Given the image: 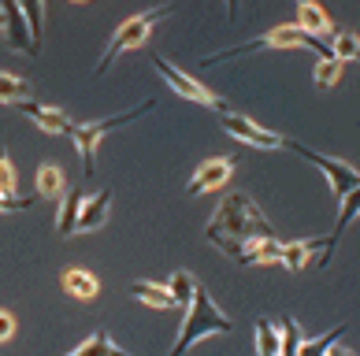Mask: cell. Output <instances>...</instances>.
<instances>
[{
  "mask_svg": "<svg viewBox=\"0 0 360 356\" xmlns=\"http://www.w3.org/2000/svg\"><path fill=\"white\" fill-rule=\"evenodd\" d=\"M278 253H283V242L278 237H264L249 249V260L245 263H278Z\"/></svg>",
  "mask_w": 360,
  "mask_h": 356,
  "instance_id": "484cf974",
  "label": "cell"
},
{
  "mask_svg": "<svg viewBox=\"0 0 360 356\" xmlns=\"http://www.w3.org/2000/svg\"><path fill=\"white\" fill-rule=\"evenodd\" d=\"M153 67L164 74V82L175 89L179 97H186V100H193V104H201V108H208V112H219V115H226L231 108H226V100L223 97H216L208 86H201L197 78H190L186 71H179V67H171V63L164 60V56H153Z\"/></svg>",
  "mask_w": 360,
  "mask_h": 356,
  "instance_id": "5b68a950",
  "label": "cell"
},
{
  "mask_svg": "<svg viewBox=\"0 0 360 356\" xmlns=\"http://www.w3.org/2000/svg\"><path fill=\"white\" fill-rule=\"evenodd\" d=\"M234 167H238V156H216V160H208V164H201L193 171V178H190L186 190H190V197L219 190V186H226V178L234 175Z\"/></svg>",
  "mask_w": 360,
  "mask_h": 356,
  "instance_id": "9c48e42d",
  "label": "cell"
},
{
  "mask_svg": "<svg viewBox=\"0 0 360 356\" xmlns=\"http://www.w3.org/2000/svg\"><path fill=\"white\" fill-rule=\"evenodd\" d=\"M0 11H4V41L15 48V52H30V56H37V48L30 41V26H26V15L19 8V0H0Z\"/></svg>",
  "mask_w": 360,
  "mask_h": 356,
  "instance_id": "30bf717a",
  "label": "cell"
},
{
  "mask_svg": "<svg viewBox=\"0 0 360 356\" xmlns=\"http://www.w3.org/2000/svg\"><path fill=\"white\" fill-rule=\"evenodd\" d=\"M226 19H231V22L238 19V0H226Z\"/></svg>",
  "mask_w": 360,
  "mask_h": 356,
  "instance_id": "4dcf8cb0",
  "label": "cell"
},
{
  "mask_svg": "<svg viewBox=\"0 0 360 356\" xmlns=\"http://www.w3.org/2000/svg\"><path fill=\"white\" fill-rule=\"evenodd\" d=\"M11 334H15V319L8 312H0V341H8Z\"/></svg>",
  "mask_w": 360,
  "mask_h": 356,
  "instance_id": "f546056e",
  "label": "cell"
},
{
  "mask_svg": "<svg viewBox=\"0 0 360 356\" xmlns=\"http://www.w3.org/2000/svg\"><path fill=\"white\" fill-rule=\"evenodd\" d=\"M219 123L223 130L231 134L234 141H242V145H252V149H290V138L283 134H275V130H264L260 123H252L249 115H238V112H226L219 115Z\"/></svg>",
  "mask_w": 360,
  "mask_h": 356,
  "instance_id": "8992f818",
  "label": "cell"
},
{
  "mask_svg": "<svg viewBox=\"0 0 360 356\" xmlns=\"http://www.w3.org/2000/svg\"><path fill=\"white\" fill-rule=\"evenodd\" d=\"M82 201H86L82 190H68V193H63V208H60V219H56V234L60 237H71L75 234L78 212H82Z\"/></svg>",
  "mask_w": 360,
  "mask_h": 356,
  "instance_id": "2e32d148",
  "label": "cell"
},
{
  "mask_svg": "<svg viewBox=\"0 0 360 356\" xmlns=\"http://www.w3.org/2000/svg\"><path fill=\"white\" fill-rule=\"evenodd\" d=\"M0 193H4V197H19L15 193V167H11V156H8L4 145H0Z\"/></svg>",
  "mask_w": 360,
  "mask_h": 356,
  "instance_id": "4316f807",
  "label": "cell"
},
{
  "mask_svg": "<svg viewBox=\"0 0 360 356\" xmlns=\"http://www.w3.org/2000/svg\"><path fill=\"white\" fill-rule=\"evenodd\" d=\"M0 30H4V11H0Z\"/></svg>",
  "mask_w": 360,
  "mask_h": 356,
  "instance_id": "d6a6232c",
  "label": "cell"
},
{
  "mask_svg": "<svg viewBox=\"0 0 360 356\" xmlns=\"http://www.w3.org/2000/svg\"><path fill=\"white\" fill-rule=\"evenodd\" d=\"M171 11H175V4H160V8H153V11H141V15L127 19V22L112 34V41H108V48H104V56L97 60L93 74H97V78H101V74H108V71L115 67V60L123 56V52L141 48L145 41H149V34L156 30V22H160V19H167Z\"/></svg>",
  "mask_w": 360,
  "mask_h": 356,
  "instance_id": "277c9868",
  "label": "cell"
},
{
  "mask_svg": "<svg viewBox=\"0 0 360 356\" xmlns=\"http://www.w3.org/2000/svg\"><path fill=\"white\" fill-rule=\"evenodd\" d=\"M327 356H353V352H349V349H338V341H335V345L327 349Z\"/></svg>",
  "mask_w": 360,
  "mask_h": 356,
  "instance_id": "1f68e13d",
  "label": "cell"
},
{
  "mask_svg": "<svg viewBox=\"0 0 360 356\" xmlns=\"http://www.w3.org/2000/svg\"><path fill=\"white\" fill-rule=\"evenodd\" d=\"M301 349V327L293 315H283V323H278V356H297Z\"/></svg>",
  "mask_w": 360,
  "mask_h": 356,
  "instance_id": "cb8c5ba5",
  "label": "cell"
},
{
  "mask_svg": "<svg viewBox=\"0 0 360 356\" xmlns=\"http://www.w3.org/2000/svg\"><path fill=\"white\" fill-rule=\"evenodd\" d=\"M108 204H112V190H101V193H93L89 201H82V212H78V227H75V234L101 230L104 223H108Z\"/></svg>",
  "mask_w": 360,
  "mask_h": 356,
  "instance_id": "7c38bea8",
  "label": "cell"
},
{
  "mask_svg": "<svg viewBox=\"0 0 360 356\" xmlns=\"http://www.w3.org/2000/svg\"><path fill=\"white\" fill-rule=\"evenodd\" d=\"M205 237L219 249V253H226V256L238 260V263H245L249 260V249L257 245V242H264V237H275V230H271V223L264 219L260 208L252 204V197L226 193L223 204L216 208V216L208 219Z\"/></svg>",
  "mask_w": 360,
  "mask_h": 356,
  "instance_id": "6da1fadb",
  "label": "cell"
},
{
  "mask_svg": "<svg viewBox=\"0 0 360 356\" xmlns=\"http://www.w3.org/2000/svg\"><path fill=\"white\" fill-rule=\"evenodd\" d=\"M130 297H138L141 305L164 308V312L175 308V297H171V289L160 286V282H130Z\"/></svg>",
  "mask_w": 360,
  "mask_h": 356,
  "instance_id": "9a60e30c",
  "label": "cell"
},
{
  "mask_svg": "<svg viewBox=\"0 0 360 356\" xmlns=\"http://www.w3.org/2000/svg\"><path fill=\"white\" fill-rule=\"evenodd\" d=\"M34 86L19 74H0V104H19V100H30Z\"/></svg>",
  "mask_w": 360,
  "mask_h": 356,
  "instance_id": "44dd1931",
  "label": "cell"
},
{
  "mask_svg": "<svg viewBox=\"0 0 360 356\" xmlns=\"http://www.w3.org/2000/svg\"><path fill=\"white\" fill-rule=\"evenodd\" d=\"M11 108H19L26 119H34L45 134H71V126H75L68 119V112L49 108V104H37V100H19V104H11Z\"/></svg>",
  "mask_w": 360,
  "mask_h": 356,
  "instance_id": "8fae6325",
  "label": "cell"
},
{
  "mask_svg": "<svg viewBox=\"0 0 360 356\" xmlns=\"http://www.w3.org/2000/svg\"><path fill=\"white\" fill-rule=\"evenodd\" d=\"M37 201H41L37 193H30V197H4L0 193V216L4 212H26V208H34Z\"/></svg>",
  "mask_w": 360,
  "mask_h": 356,
  "instance_id": "f1b7e54d",
  "label": "cell"
},
{
  "mask_svg": "<svg viewBox=\"0 0 360 356\" xmlns=\"http://www.w3.org/2000/svg\"><path fill=\"white\" fill-rule=\"evenodd\" d=\"M231 331H234L231 315L212 301V294L205 286H197L193 297H190V308H186V323H182V331H179V338H175V345H171L167 356H186L190 345H197V341H205L212 334H231Z\"/></svg>",
  "mask_w": 360,
  "mask_h": 356,
  "instance_id": "7a4b0ae2",
  "label": "cell"
},
{
  "mask_svg": "<svg viewBox=\"0 0 360 356\" xmlns=\"http://www.w3.org/2000/svg\"><path fill=\"white\" fill-rule=\"evenodd\" d=\"M63 289H68L71 297H78V301H93L97 297V279H93L89 271H82V268H71L68 275H63Z\"/></svg>",
  "mask_w": 360,
  "mask_h": 356,
  "instance_id": "ac0fdd59",
  "label": "cell"
},
{
  "mask_svg": "<svg viewBox=\"0 0 360 356\" xmlns=\"http://www.w3.org/2000/svg\"><path fill=\"white\" fill-rule=\"evenodd\" d=\"M156 108V97H149V100H141V104H134V108H127V112H119V115H108V119H93V123H75L71 126V141H75V149H78V156H82V171H86V178H93V171H97V145L112 134V130H119V126H127V123H134V119H141V115H149Z\"/></svg>",
  "mask_w": 360,
  "mask_h": 356,
  "instance_id": "3957f363",
  "label": "cell"
},
{
  "mask_svg": "<svg viewBox=\"0 0 360 356\" xmlns=\"http://www.w3.org/2000/svg\"><path fill=\"white\" fill-rule=\"evenodd\" d=\"M297 26L309 30V34H316V37L335 34V22H330V15L316 4V0H297Z\"/></svg>",
  "mask_w": 360,
  "mask_h": 356,
  "instance_id": "4fadbf2b",
  "label": "cell"
},
{
  "mask_svg": "<svg viewBox=\"0 0 360 356\" xmlns=\"http://www.w3.org/2000/svg\"><path fill=\"white\" fill-rule=\"evenodd\" d=\"M22 15H26V26H30V41L34 48L41 52V37H45V0H19Z\"/></svg>",
  "mask_w": 360,
  "mask_h": 356,
  "instance_id": "d6986e66",
  "label": "cell"
},
{
  "mask_svg": "<svg viewBox=\"0 0 360 356\" xmlns=\"http://www.w3.org/2000/svg\"><path fill=\"white\" fill-rule=\"evenodd\" d=\"M330 56H335L338 63H349L360 56V41L353 30H335V37H330Z\"/></svg>",
  "mask_w": 360,
  "mask_h": 356,
  "instance_id": "603a6c76",
  "label": "cell"
},
{
  "mask_svg": "<svg viewBox=\"0 0 360 356\" xmlns=\"http://www.w3.org/2000/svg\"><path fill=\"white\" fill-rule=\"evenodd\" d=\"M167 289H171V297H175V308L186 312V308H190L193 289H197V279L190 271H175V275H171V282H167Z\"/></svg>",
  "mask_w": 360,
  "mask_h": 356,
  "instance_id": "7402d4cb",
  "label": "cell"
},
{
  "mask_svg": "<svg viewBox=\"0 0 360 356\" xmlns=\"http://www.w3.org/2000/svg\"><path fill=\"white\" fill-rule=\"evenodd\" d=\"M290 152H297V156H304L309 164H316L323 175L330 178V190H335V197L342 201L345 193H353V190H360V178H356V171L345 164V160H335V156H319V152H312V149H304V145H297L293 141L290 145Z\"/></svg>",
  "mask_w": 360,
  "mask_h": 356,
  "instance_id": "52a82bcc",
  "label": "cell"
},
{
  "mask_svg": "<svg viewBox=\"0 0 360 356\" xmlns=\"http://www.w3.org/2000/svg\"><path fill=\"white\" fill-rule=\"evenodd\" d=\"M345 327H349V323L330 327V334H319V338H301L297 356H327V349L335 345V341H342V338H345Z\"/></svg>",
  "mask_w": 360,
  "mask_h": 356,
  "instance_id": "ffe728a7",
  "label": "cell"
},
{
  "mask_svg": "<svg viewBox=\"0 0 360 356\" xmlns=\"http://www.w3.org/2000/svg\"><path fill=\"white\" fill-rule=\"evenodd\" d=\"M63 193H68V175H63V167H56V164H41V167H37V197H45V201H60Z\"/></svg>",
  "mask_w": 360,
  "mask_h": 356,
  "instance_id": "5bb4252c",
  "label": "cell"
},
{
  "mask_svg": "<svg viewBox=\"0 0 360 356\" xmlns=\"http://www.w3.org/2000/svg\"><path fill=\"white\" fill-rule=\"evenodd\" d=\"M257 356H278V327L271 319H257Z\"/></svg>",
  "mask_w": 360,
  "mask_h": 356,
  "instance_id": "d4e9b609",
  "label": "cell"
},
{
  "mask_svg": "<svg viewBox=\"0 0 360 356\" xmlns=\"http://www.w3.org/2000/svg\"><path fill=\"white\" fill-rule=\"evenodd\" d=\"M338 71H342L338 60H319V63H316V86H319V89L335 86V82H338Z\"/></svg>",
  "mask_w": 360,
  "mask_h": 356,
  "instance_id": "83f0119b",
  "label": "cell"
},
{
  "mask_svg": "<svg viewBox=\"0 0 360 356\" xmlns=\"http://www.w3.org/2000/svg\"><path fill=\"white\" fill-rule=\"evenodd\" d=\"M71 356H130V352H127V349H119L115 341L108 338V331L101 327V331H93V338L82 341V345H78Z\"/></svg>",
  "mask_w": 360,
  "mask_h": 356,
  "instance_id": "e0dca14e",
  "label": "cell"
},
{
  "mask_svg": "<svg viewBox=\"0 0 360 356\" xmlns=\"http://www.w3.org/2000/svg\"><path fill=\"white\" fill-rule=\"evenodd\" d=\"M278 263L290 271H304V268H327V237H304V242H290L278 253Z\"/></svg>",
  "mask_w": 360,
  "mask_h": 356,
  "instance_id": "ba28073f",
  "label": "cell"
}]
</instances>
